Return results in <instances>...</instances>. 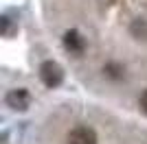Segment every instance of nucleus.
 I'll list each match as a JSON object with an SVG mask.
<instances>
[{
	"mask_svg": "<svg viewBox=\"0 0 147 144\" xmlns=\"http://www.w3.org/2000/svg\"><path fill=\"white\" fill-rule=\"evenodd\" d=\"M40 77H42L46 87H57L64 81V72H61V68L55 61H44L42 68H40Z\"/></svg>",
	"mask_w": 147,
	"mask_h": 144,
	"instance_id": "obj_1",
	"label": "nucleus"
},
{
	"mask_svg": "<svg viewBox=\"0 0 147 144\" xmlns=\"http://www.w3.org/2000/svg\"><path fill=\"white\" fill-rule=\"evenodd\" d=\"M68 144H97V133L90 127H75L68 133Z\"/></svg>",
	"mask_w": 147,
	"mask_h": 144,
	"instance_id": "obj_2",
	"label": "nucleus"
},
{
	"mask_svg": "<svg viewBox=\"0 0 147 144\" xmlns=\"http://www.w3.org/2000/svg\"><path fill=\"white\" fill-rule=\"evenodd\" d=\"M64 46L73 55H81L84 48H86V42H84V37H81L79 31H68L66 35H64Z\"/></svg>",
	"mask_w": 147,
	"mask_h": 144,
	"instance_id": "obj_3",
	"label": "nucleus"
},
{
	"mask_svg": "<svg viewBox=\"0 0 147 144\" xmlns=\"http://www.w3.org/2000/svg\"><path fill=\"white\" fill-rule=\"evenodd\" d=\"M7 103H9V107L24 111V109L29 107V92H26V90H13V92H9V94H7Z\"/></svg>",
	"mask_w": 147,
	"mask_h": 144,
	"instance_id": "obj_4",
	"label": "nucleus"
},
{
	"mask_svg": "<svg viewBox=\"0 0 147 144\" xmlns=\"http://www.w3.org/2000/svg\"><path fill=\"white\" fill-rule=\"evenodd\" d=\"M105 74H108V77H112V79H123V68L121 66H117V63H110V66H105Z\"/></svg>",
	"mask_w": 147,
	"mask_h": 144,
	"instance_id": "obj_5",
	"label": "nucleus"
},
{
	"mask_svg": "<svg viewBox=\"0 0 147 144\" xmlns=\"http://www.w3.org/2000/svg\"><path fill=\"white\" fill-rule=\"evenodd\" d=\"M138 105H141V109H143V111L147 114V90L141 94V98H138Z\"/></svg>",
	"mask_w": 147,
	"mask_h": 144,
	"instance_id": "obj_6",
	"label": "nucleus"
}]
</instances>
